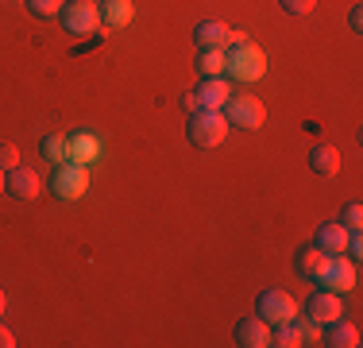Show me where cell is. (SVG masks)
<instances>
[{
    "label": "cell",
    "instance_id": "6da1fadb",
    "mask_svg": "<svg viewBox=\"0 0 363 348\" xmlns=\"http://www.w3.org/2000/svg\"><path fill=\"white\" fill-rule=\"evenodd\" d=\"M224 55H228V62H224V77H232V82H259V77L267 74V55L255 47L252 39L240 43V47H224Z\"/></svg>",
    "mask_w": 363,
    "mask_h": 348
},
{
    "label": "cell",
    "instance_id": "7a4b0ae2",
    "mask_svg": "<svg viewBox=\"0 0 363 348\" xmlns=\"http://www.w3.org/2000/svg\"><path fill=\"white\" fill-rule=\"evenodd\" d=\"M186 136L194 147H220L224 136H228V120H224L220 109H197L186 116Z\"/></svg>",
    "mask_w": 363,
    "mask_h": 348
},
{
    "label": "cell",
    "instance_id": "3957f363",
    "mask_svg": "<svg viewBox=\"0 0 363 348\" xmlns=\"http://www.w3.org/2000/svg\"><path fill=\"white\" fill-rule=\"evenodd\" d=\"M220 112H224V120H228V128H247V132H255V128L267 124L263 101L252 97V93H232Z\"/></svg>",
    "mask_w": 363,
    "mask_h": 348
},
{
    "label": "cell",
    "instance_id": "277c9868",
    "mask_svg": "<svg viewBox=\"0 0 363 348\" xmlns=\"http://www.w3.org/2000/svg\"><path fill=\"white\" fill-rule=\"evenodd\" d=\"M50 190H55L58 202H77V197L89 190V167H82V163H74V159L58 163L55 174H50Z\"/></svg>",
    "mask_w": 363,
    "mask_h": 348
},
{
    "label": "cell",
    "instance_id": "5b68a950",
    "mask_svg": "<svg viewBox=\"0 0 363 348\" xmlns=\"http://www.w3.org/2000/svg\"><path fill=\"white\" fill-rule=\"evenodd\" d=\"M298 310H301V306L294 302V294L279 290V286H267V290L255 298V313L267 321V325H282V321H290Z\"/></svg>",
    "mask_w": 363,
    "mask_h": 348
},
{
    "label": "cell",
    "instance_id": "8992f818",
    "mask_svg": "<svg viewBox=\"0 0 363 348\" xmlns=\"http://www.w3.org/2000/svg\"><path fill=\"white\" fill-rule=\"evenodd\" d=\"M356 283H359L356 259H352V256H328L325 271L317 275V283H313V286H321V290H336V294H344V290H352Z\"/></svg>",
    "mask_w": 363,
    "mask_h": 348
},
{
    "label": "cell",
    "instance_id": "52a82bcc",
    "mask_svg": "<svg viewBox=\"0 0 363 348\" xmlns=\"http://www.w3.org/2000/svg\"><path fill=\"white\" fill-rule=\"evenodd\" d=\"M58 16L70 35H93L101 28V4H93V0H66Z\"/></svg>",
    "mask_w": 363,
    "mask_h": 348
},
{
    "label": "cell",
    "instance_id": "ba28073f",
    "mask_svg": "<svg viewBox=\"0 0 363 348\" xmlns=\"http://www.w3.org/2000/svg\"><path fill=\"white\" fill-rule=\"evenodd\" d=\"M39 190H43V182L31 167H12L4 174V194H12L16 202H35Z\"/></svg>",
    "mask_w": 363,
    "mask_h": 348
},
{
    "label": "cell",
    "instance_id": "9c48e42d",
    "mask_svg": "<svg viewBox=\"0 0 363 348\" xmlns=\"http://www.w3.org/2000/svg\"><path fill=\"white\" fill-rule=\"evenodd\" d=\"M306 313L317 321V325H328V321L344 317V302H340L336 290H321V286H317V290L309 294V302H306Z\"/></svg>",
    "mask_w": 363,
    "mask_h": 348
},
{
    "label": "cell",
    "instance_id": "30bf717a",
    "mask_svg": "<svg viewBox=\"0 0 363 348\" xmlns=\"http://www.w3.org/2000/svg\"><path fill=\"white\" fill-rule=\"evenodd\" d=\"M232 341H236L240 348H263V344H271V325H267L259 313H252V317H240Z\"/></svg>",
    "mask_w": 363,
    "mask_h": 348
},
{
    "label": "cell",
    "instance_id": "8fae6325",
    "mask_svg": "<svg viewBox=\"0 0 363 348\" xmlns=\"http://www.w3.org/2000/svg\"><path fill=\"white\" fill-rule=\"evenodd\" d=\"M66 159L82 163V167L97 163L101 159V139L93 132H70V136H66Z\"/></svg>",
    "mask_w": 363,
    "mask_h": 348
},
{
    "label": "cell",
    "instance_id": "7c38bea8",
    "mask_svg": "<svg viewBox=\"0 0 363 348\" xmlns=\"http://www.w3.org/2000/svg\"><path fill=\"white\" fill-rule=\"evenodd\" d=\"M194 93L201 109H224V101L232 97V85H228V77H201L194 85Z\"/></svg>",
    "mask_w": 363,
    "mask_h": 348
},
{
    "label": "cell",
    "instance_id": "4fadbf2b",
    "mask_svg": "<svg viewBox=\"0 0 363 348\" xmlns=\"http://www.w3.org/2000/svg\"><path fill=\"white\" fill-rule=\"evenodd\" d=\"M313 248H321L325 256H344V251H348V229H344L340 221L321 224L317 236H313Z\"/></svg>",
    "mask_w": 363,
    "mask_h": 348
},
{
    "label": "cell",
    "instance_id": "5bb4252c",
    "mask_svg": "<svg viewBox=\"0 0 363 348\" xmlns=\"http://www.w3.org/2000/svg\"><path fill=\"white\" fill-rule=\"evenodd\" d=\"M321 344H328V348H356L359 344V325L356 321H344V317L328 321V333H321Z\"/></svg>",
    "mask_w": 363,
    "mask_h": 348
},
{
    "label": "cell",
    "instance_id": "9a60e30c",
    "mask_svg": "<svg viewBox=\"0 0 363 348\" xmlns=\"http://www.w3.org/2000/svg\"><path fill=\"white\" fill-rule=\"evenodd\" d=\"M309 170L321 174V178H333V174L340 170V151H336L333 143H317L313 151H309Z\"/></svg>",
    "mask_w": 363,
    "mask_h": 348
},
{
    "label": "cell",
    "instance_id": "2e32d148",
    "mask_svg": "<svg viewBox=\"0 0 363 348\" xmlns=\"http://www.w3.org/2000/svg\"><path fill=\"white\" fill-rule=\"evenodd\" d=\"M294 263H298V275L306 278V283H317V275L325 271L328 256H325L321 248H313V244H309V248H301V251H298V259H294Z\"/></svg>",
    "mask_w": 363,
    "mask_h": 348
},
{
    "label": "cell",
    "instance_id": "e0dca14e",
    "mask_svg": "<svg viewBox=\"0 0 363 348\" xmlns=\"http://www.w3.org/2000/svg\"><path fill=\"white\" fill-rule=\"evenodd\" d=\"M132 20H135L132 0H105L101 4V23H108V28H128Z\"/></svg>",
    "mask_w": 363,
    "mask_h": 348
},
{
    "label": "cell",
    "instance_id": "ac0fdd59",
    "mask_svg": "<svg viewBox=\"0 0 363 348\" xmlns=\"http://www.w3.org/2000/svg\"><path fill=\"white\" fill-rule=\"evenodd\" d=\"M224 62H228L224 47H201L197 50V70H201V77H224Z\"/></svg>",
    "mask_w": 363,
    "mask_h": 348
},
{
    "label": "cell",
    "instance_id": "d6986e66",
    "mask_svg": "<svg viewBox=\"0 0 363 348\" xmlns=\"http://www.w3.org/2000/svg\"><path fill=\"white\" fill-rule=\"evenodd\" d=\"M224 35H228V28L220 20H201L194 28V43L197 47H224Z\"/></svg>",
    "mask_w": 363,
    "mask_h": 348
},
{
    "label": "cell",
    "instance_id": "ffe728a7",
    "mask_svg": "<svg viewBox=\"0 0 363 348\" xmlns=\"http://www.w3.org/2000/svg\"><path fill=\"white\" fill-rule=\"evenodd\" d=\"M39 155H43V159H50V163H66V136L62 132L43 136L39 139Z\"/></svg>",
    "mask_w": 363,
    "mask_h": 348
},
{
    "label": "cell",
    "instance_id": "44dd1931",
    "mask_svg": "<svg viewBox=\"0 0 363 348\" xmlns=\"http://www.w3.org/2000/svg\"><path fill=\"white\" fill-rule=\"evenodd\" d=\"M271 344L274 348H298L301 337L294 329V321H282V325H271Z\"/></svg>",
    "mask_w": 363,
    "mask_h": 348
},
{
    "label": "cell",
    "instance_id": "7402d4cb",
    "mask_svg": "<svg viewBox=\"0 0 363 348\" xmlns=\"http://www.w3.org/2000/svg\"><path fill=\"white\" fill-rule=\"evenodd\" d=\"M294 329H298V337H301V344H306V341H321V325H317V321L313 317H309V313H294Z\"/></svg>",
    "mask_w": 363,
    "mask_h": 348
},
{
    "label": "cell",
    "instance_id": "603a6c76",
    "mask_svg": "<svg viewBox=\"0 0 363 348\" xmlns=\"http://www.w3.org/2000/svg\"><path fill=\"white\" fill-rule=\"evenodd\" d=\"M23 4H28V12L35 20H50V16L62 12V0H23Z\"/></svg>",
    "mask_w": 363,
    "mask_h": 348
},
{
    "label": "cell",
    "instance_id": "cb8c5ba5",
    "mask_svg": "<svg viewBox=\"0 0 363 348\" xmlns=\"http://www.w3.org/2000/svg\"><path fill=\"white\" fill-rule=\"evenodd\" d=\"M340 224H344L348 232H359V229H363V205H359V202H348V205H344V209H340Z\"/></svg>",
    "mask_w": 363,
    "mask_h": 348
},
{
    "label": "cell",
    "instance_id": "d4e9b609",
    "mask_svg": "<svg viewBox=\"0 0 363 348\" xmlns=\"http://www.w3.org/2000/svg\"><path fill=\"white\" fill-rule=\"evenodd\" d=\"M12 167H20V147H16V143H8V139H4V143H0V170H12Z\"/></svg>",
    "mask_w": 363,
    "mask_h": 348
},
{
    "label": "cell",
    "instance_id": "484cf974",
    "mask_svg": "<svg viewBox=\"0 0 363 348\" xmlns=\"http://www.w3.org/2000/svg\"><path fill=\"white\" fill-rule=\"evenodd\" d=\"M279 4L286 8L290 16H309V12L317 8V0H279Z\"/></svg>",
    "mask_w": 363,
    "mask_h": 348
},
{
    "label": "cell",
    "instance_id": "4316f807",
    "mask_svg": "<svg viewBox=\"0 0 363 348\" xmlns=\"http://www.w3.org/2000/svg\"><path fill=\"white\" fill-rule=\"evenodd\" d=\"M182 109H186V116H189V112H197V109H201V104H197V93H194V89H186V93H182Z\"/></svg>",
    "mask_w": 363,
    "mask_h": 348
},
{
    "label": "cell",
    "instance_id": "83f0119b",
    "mask_svg": "<svg viewBox=\"0 0 363 348\" xmlns=\"http://www.w3.org/2000/svg\"><path fill=\"white\" fill-rule=\"evenodd\" d=\"M348 28H352V31H363V8H352V16H348Z\"/></svg>",
    "mask_w": 363,
    "mask_h": 348
},
{
    "label": "cell",
    "instance_id": "f1b7e54d",
    "mask_svg": "<svg viewBox=\"0 0 363 348\" xmlns=\"http://www.w3.org/2000/svg\"><path fill=\"white\" fill-rule=\"evenodd\" d=\"M12 344H16V337H12V333H8V329H4V325H0V348H12Z\"/></svg>",
    "mask_w": 363,
    "mask_h": 348
},
{
    "label": "cell",
    "instance_id": "f546056e",
    "mask_svg": "<svg viewBox=\"0 0 363 348\" xmlns=\"http://www.w3.org/2000/svg\"><path fill=\"white\" fill-rule=\"evenodd\" d=\"M4 310H8V298H4V290H0V317H4Z\"/></svg>",
    "mask_w": 363,
    "mask_h": 348
},
{
    "label": "cell",
    "instance_id": "4dcf8cb0",
    "mask_svg": "<svg viewBox=\"0 0 363 348\" xmlns=\"http://www.w3.org/2000/svg\"><path fill=\"white\" fill-rule=\"evenodd\" d=\"M0 190H4V170H0Z\"/></svg>",
    "mask_w": 363,
    "mask_h": 348
}]
</instances>
